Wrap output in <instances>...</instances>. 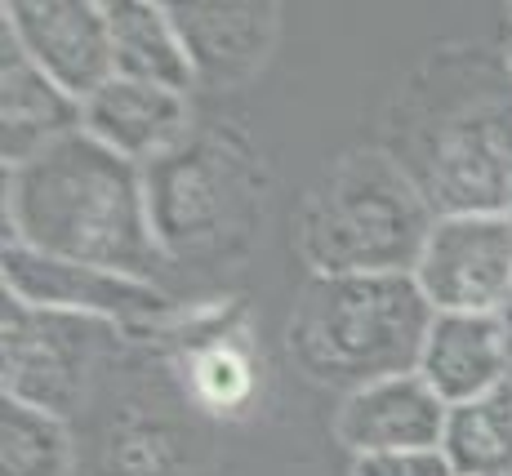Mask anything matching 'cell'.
Here are the masks:
<instances>
[{"label":"cell","mask_w":512,"mask_h":476,"mask_svg":"<svg viewBox=\"0 0 512 476\" xmlns=\"http://www.w3.org/2000/svg\"><path fill=\"white\" fill-rule=\"evenodd\" d=\"M415 374L450 410L499 392L508 383L504 325H499V316L437 312L428 339H423V356Z\"/></svg>","instance_id":"cell-14"},{"label":"cell","mask_w":512,"mask_h":476,"mask_svg":"<svg viewBox=\"0 0 512 476\" xmlns=\"http://www.w3.org/2000/svg\"><path fill=\"white\" fill-rule=\"evenodd\" d=\"M441 454L455 476H512V388L455 405Z\"/></svg>","instance_id":"cell-16"},{"label":"cell","mask_w":512,"mask_h":476,"mask_svg":"<svg viewBox=\"0 0 512 476\" xmlns=\"http://www.w3.org/2000/svg\"><path fill=\"white\" fill-rule=\"evenodd\" d=\"M5 241L147 285L170 272L147 210L143 165L107 152L85 130L5 170Z\"/></svg>","instance_id":"cell-2"},{"label":"cell","mask_w":512,"mask_h":476,"mask_svg":"<svg viewBox=\"0 0 512 476\" xmlns=\"http://www.w3.org/2000/svg\"><path fill=\"white\" fill-rule=\"evenodd\" d=\"M107 32H112V67L125 81L161 85V89H187L196 85L192 58L179 36L170 5L152 0H103Z\"/></svg>","instance_id":"cell-15"},{"label":"cell","mask_w":512,"mask_h":476,"mask_svg":"<svg viewBox=\"0 0 512 476\" xmlns=\"http://www.w3.org/2000/svg\"><path fill=\"white\" fill-rule=\"evenodd\" d=\"M432 223V205L383 147H352L303 192L294 250L312 276L415 272Z\"/></svg>","instance_id":"cell-4"},{"label":"cell","mask_w":512,"mask_h":476,"mask_svg":"<svg viewBox=\"0 0 512 476\" xmlns=\"http://www.w3.org/2000/svg\"><path fill=\"white\" fill-rule=\"evenodd\" d=\"M504 58H508V67H512V41L504 45Z\"/></svg>","instance_id":"cell-21"},{"label":"cell","mask_w":512,"mask_h":476,"mask_svg":"<svg viewBox=\"0 0 512 476\" xmlns=\"http://www.w3.org/2000/svg\"><path fill=\"white\" fill-rule=\"evenodd\" d=\"M0 272H5V294H14V299L45 307V312H72V316H90V321H107L125 334L170 330L183 316V307L161 285L134 281V276L121 272H103V267L90 263L49 259V254H36L14 241H5Z\"/></svg>","instance_id":"cell-7"},{"label":"cell","mask_w":512,"mask_h":476,"mask_svg":"<svg viewBox=\"0 0 512 476\" xmlns=\"http://www.w3.org/2000/svg\"><path fill=\"white\" fill-rule=\"evenodd\" d=\"M85 121V103L54 85L32 58L18 49L9 32H0V152L5 170H18L45 147L63 143Z\"/></svg>","instance_id":"cell-13"},{"label":"cell","mask_w":512,"mask_h":476,"mask_svg":"<svg viewBox=\"0 0 512 476\" xmlns=\"http://www.w3.org/2000/svg\"><path fill=\"white\" fill-rule=\"evenodd\" d=\"M81 130L94 143H103L107 152L147 170V165H156L161 156H170L174 147L187 143V134L196 130V116L187 94H179V89L112 76L98 94L85 98Z\"/></svg>","instance_id":"cell-12"},{"label":"cell","mask_w":512,"mask_h":476,"mask_svg":"<svg viewBox=\"0 0 512 476\" xmlns=\"http://www.w3.org/2000/svg\"><path fill=\"white\" fill-rule=\"evenodd\" d=\"M0 476H76V445L67 419L9 401L0 410Z\"/></svg>","instance_id":"cell-17"},{"label":"cell","mask_w":512,"mask_h":476,"mask_svg":"<svg viewBox=\"0 0 512 476\" xmlns=\"http://www.w3.org/2000/svg\"><path fill=\"white\" fill-rule=\"evenodd\" d=\"M183 379H187V396L201 410L219 414V419L245 414L254 392H259V374H254L250 352L236 339H228V334H214V339L196 343L183 356Z\"/></svg>","instance_id":"cell-18"},{"label":"cell","mask_w":512,"mask_h":476,"mask_svg":"<svg viewBox=\"0 0 512 476\" xmlns=\"http://www.w3.org/2000/svg\"><path fill=\"white\" fill-rule=\"evenodd\" d=\"M192 58L196 85L245 89L272 63L281 41V5L268 0H192L170 5Z\"/></svg>","instance_id":"cell-10"},{"label":"cell","mask_w":512,"mask_h":476,"mask_svg":"<svg viewBox=\"0 0 512 476\" xmlns=\"http://www.w3.org/2000/svg\"><path fill=\"white\" fill-rule=\"evenodd\" d=\"M147 210L170 267L236 263L268 210V165L245 134L196 125L183 147L147 165Z\"/></svg>","instance_id":"cell-5"},{"label":"cell","mask_w":512,"mask_h":476,"mask_svg":"<svg viewBox=\"0 0 512 476\" xmlns=\"http://www.w3.org/2000/svg\"><path fill=\"white\" fill-rule=\"evenodd\" d=\"M348 476H455L441 450H410V454H361L352 459Z\"/></svg>","instance_id":"cell-19"},{"label":"cell","mask_w":512,"mask_h":476,"mask_svg":"<svg viewBox=\"0 0 512 476\" xmlns=\"http://www.w3.org/2000/svg\"><path fill=\"white\" fill-rule=\"evenodd\" d=\"M415 281L432 312L499 316L512 303V218H437L415 263Z\"/></svg>","instance_id":"cell-8"},{"label":"cell","mask_w":512,"mask_h":476,"mask_svg":"<svg viewBox=\"0 0 512 476\" xmlns=\"http://www.w3.org/2000/svg\"><path fill=\"white\" fill-rule=\"evenodd\" d=\"M499 325H504V361H508V388H512V303L499 312Z\"/></svg>","instance_id":"cell-20"},{"label":"cell","mask_w":512,"mask_h":476,"mask_svg":"<svg viewBox=\"0 0 512 476\" xmlns=\"http://www.w3.org/2000/svg\"><path fill=\"white\" fill-rule=\"evenodd\" d=\"M0 32L81 103L116 76L103 0H9Z\"/></svg>","instance_id":"cell-9"},{"label":"cell","mask_w":512,"mask_h":476,"mask_svg":"<svg viewBox=\"0 0 512 476\" xmlns=\"http://www.w3.org/2000/svg\"><path fill=\"white\" fill-rule=\"evenodd\" d=\"M0 330H5V396L58 419H72L90 401L98 370L121 352L125 334L90 316L45 312L14 294H5Z\"/></svg>","instance_id":"cell-6"},{"label":"cell","mask_w":512,"mask_h":476,"mask_svg":"<svg viewBox=\"0 0 512 476\" xmlns=\"http://www.w3.org/2000/svg\"><path fill=\"white\" fill-rule=\"evenodd\" d=\"M379 147L437 218H512V67L504 49H428L392 89Z\"/></svg>","instance_id":"cell-1"},{"label":"cell","mask_w":512,"mask_h":476,"mask_svg":"<svg viewBox=\"0 0 512 476\" xmlns=\"http://www.w3.org/2000/svg\"><path fill=\"white\" fill-rule=\"evenodd\" d=\"M432 316L415 272L308 276L285 321V352L303 379L348 396L415 374Z\"/></svg>","instance_id":"cell-3"},{"label":"cell","mask_w":512,"mask_h":476,"mask_svg":"<svg viewBox=\"0 0 512 476\" xmlns=\"http://www.w3.org/2000/svg\"><path fill=\"white\" fill-rule=\"evenodd\" d=\"M508 27H512V9H508Z\"/></svg>","instance_id":"cell-22"},{"label":"cell","mask_w":512,"mask_h":476,"mask_svg":"<svg viewBox=\"0 0 512 476\" xmlns=\"http://www.w3.org/2000/svg\"><path fill=\"white\" fill-rule=\"evenodd\" d=\"M446 423L450 405L419 374H397V379L370 383V388L343 396V405L334 410V441L348 445L352 459L441 450Z\"/></svg>","instance_id":"cell-11"}]
</instances>
